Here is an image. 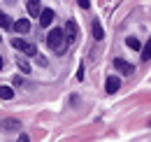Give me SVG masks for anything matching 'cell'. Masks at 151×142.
I'll return each mask as SVG.
<instances>
[{"label": "cell", "mask_w": 151, "mask_h": 142, "mask_svg": "<svg viewBox=\"0 0 151 142\" xmlns=\"http://www.w3.org/2000/svg\"><path fill=\"white\" fill-rule=\"evenodd\" d=\"M47 44H49V47H51L56 54H63V51H65L68 40H65L63 28H51V30H49V35H47Z\"/></svg>", "instance_id": "1"}, {"label": "cell", "mask_w": 151, "mask_h": 142, "mask_svg": "<svg viewBox=\"0 0 151 142\" xmlns=\"http://www.w3.org/2000/svg\"><path fill=\"white\" fill-rule=\"evenodd\" d=\"M12 47H14V49H19V51H23L26 56H33V58L37 56V47H35V44H30V42H26L23 37H14V40H12Z\"/></svg>", "instance_id": "2"}, {"label": "cell", "mask_w": 151, "mask_h": 142, "mask_svg": "<svg viewBox=\"0 0 151 142\" xmlns=\"http://www.w3.org/2000/svg\"><path fill=\"white\" fill-rule=\"evenodd\" d=\"M63 33H65V40H68V42H75V40H77V33H79V28H77V23L72 21V19L65 23V30H63Z\"/></svg>", "instance_id": "3"}, {"label": "cell", "mask_w": 151, "mask_h": 142, "mask_svg": "<svg viewBox=\"0 0 151 142\" xmlns=\"http://www.w3.org/2000/svg\"><path fill=\"white\" fill-rule=\"evenodd\" d=\"M0 130L9 133V130H21V121L19 119H2L0 121Z\"/></svg>", "instance_id": "4"}, {"label": "cell", "mask_w": 151, "mask_h": 142, "mask_svg": "<svg viewBox=\"0 0 151 142\" xmlns=\"http://www.w3.org/2000/svg\"><path fill=\"white\" fill-rule=\"evenodd\" d=\"M114 68L121 72V75H132V70H135L130 63H128V61H123V58H114Z\"/></svg>", "instance_id": "5"}, {"label": "cell", "mask_w": 151, "mask_h": 142, "mask_svg": "<svg viewBox=\"0 0 151 142\" xmlns=\"http://www.w3.org/2000/svg\"><path fill=\"white\" fill-rule=\"evenodd\" d=\"M91 33H93V40H105V30H102V26H100V21L98 19H93L91 21Z\"/></svg>", "instance_id": "6"}, {"label": "cell", "mask_w": 151, "mask_h": 142, "mask_svg": "<svg viewBox=\"0 0 151 142\" xmlns=\"http://www.w3.org/2000/svg\"><path fill=\"white\" fill-rule=\"evenodd\" d=\"M51 21H54V9H51V7H42L40 23H42V26H51Z\"/></svg>", "instance_id": "7"}, {"label": "cell", "mask_w": 151, "mask_h": 142, "mask_svg": "<svg viewBox=\"0 0 151 142\" xmlns=\"http://www.w3.org/2000/svg\"><path fill=\"white\" fill-rule=\"evenodd\" d=\"M28 14L30 17H35V19H40V14H42V5H40V0H28Z\"/></svg>", "instance_id": "8"}, {"label": "cell", "mask_w": 151, "mask_h": 142, "mask_svg": "<svg viewBox=\"0 0 151 142\" xmlns=\"http://www.w3.org/2000/svg\"><path fill=\"white\" fill-rule=\"evenodd\" d=\"M119 86H121V79L119 77H107V82H105V89H107V93H114V91H119Z\"/></svg>", "instance_id": "9"}, {"label": "cell", "mask_w": 151, "mask_h": 142, "mask_svg": "<svg viewBox=\"0 0 151 142\" xmlns=\"http://www.w3.org/2000/svg\"><path fill=\"white\" fill-rule=\"evenodd\" d=\"M12 28L19 30V33H28V30H30V21H28V19H19V21L12 23Z\"/></svg>", "instance_id": "10"}, {"label": "cell", "mask_w": 151, "mask_h": 142, "mask_svg": "<svg viewBox=\"0 0 151 142\" xmlns=\"http://www.w3.org/2000/svg\"><path fill=\"white\" fill-rule=\"evenodd\" d=\"M17 65H19V70L23 72V75H30V63H28V61H26V58H17Z\"/></svg>", "instance_id": "11"}, {"label": "cell", "mask_w": 151, "mask_h": 142, "mask_svg": "<svg viewBox=\"0 0 151 142\" xmlns=\"http://www.w3.org/2000/svg\"><path fill=\"white\" fill-rule=\"evenodd\" d=\"M0 98H2V100H12V98H14L12 86H0Z\"/></svg>", "instance_id": "12"}, {"label": "cell", "mask_w": 151, "mask_h": 142, "mask_svg": "<svg viewBox=\"0 0 151 142\" xmlns=\"http://www.w3.org/2000/svg\"><path fill=\"white\" fill-rule=\"evenodd\" d=\"M126 44H128L130 49H135V51H142V44H139V40H137V37H128V40H126Z\"/></svg>", "instance_id": "13"}, {"label": "cell", "mask_w": 151, "mask_h": 142, "mask_svg": "<svg viewBox=\"0 0 151 142\" xmlns=\"http://www.w3.org/2000/svg\"><path fill=\"white\" fill-rule=\"evenodd\" d=\"M149 58H151V40L142 47V61H149Z\"/></svg>", "instance_id": "14"}, {"label": "cell", "mask_w": 151, "mask_h": 142, "mask_svg": "<svg viewBox=\"0 0 151 142\" xmlns=\"http://www.w3.org/2000/svg\"><path fill=\"white\" fill-rule=\"evenodd\" d=\"M0 28H12V19L0 12Z\"/></svg>", "instance_id": "15"}, {"label": "cell", "mask_w": 151, "mask_h": 142, "mask_svg": "<svg viewBox=\"0 0 151 142\" xmlns=\"http://www.w3.org/2000/svg\"><path fill=\"white\" fill-rule=\"evenodd\" d=\"M77 79H79V82L84 79V65H79V68H77Z\"/></svg>", "instance_id": "16"}, {"label": "cell", "mask_w": 151, "mask_h": 142, "mask_svg": "<svg viewBox=\"0 0 151 142\" xmlns=\"http://www.w3.org/2000/svg\"><path fill=\"white\" fill-rule=\"evenodd\" d=\"M35 61H37L40 65H47V58H42V56H40V54H37V56H35Z\"/></svg>", "instance_id": "17"}, {"label": "cell", "mask_w": 151, "mask_h": 142, "mask_svg": "<svg viewBox=\"0 0 151 142\" xmlns=\"http://www.w3.org/2000/svg\"><path fill=\"white\" fill-rule=\"evenodd\" d=\"M79 7L81 9H88V0H79Z\"/></svg>", "instance_id": "18"}, {"label": "cell", "mask_w": 151, "mask_h": 142, "mask_svg": "<svg viewBox=\"0 0 151 142\" xmlns=\"http://www.w3.org/2000/svg\"><path fill=\"white\" fill-rule=\"evenodd\" d=\"M17 142H30V140H28V135H26V133H21V135H19V140H17Z\"/></svg>", "instance_id": "19"}, {"label": "cell", "mask_w": 151, "mask_h": 142, "mask_svg": "<svg viewBox=\"0 0 151 142\" xmlns=\"http://www.w3.org/2000/svg\"><path fill=\"white\" fill-rule=\"evenodd\" d=\"M0 68H2V58H0Z\"/></svg>", "instance_id": "20"}]
</instances>
